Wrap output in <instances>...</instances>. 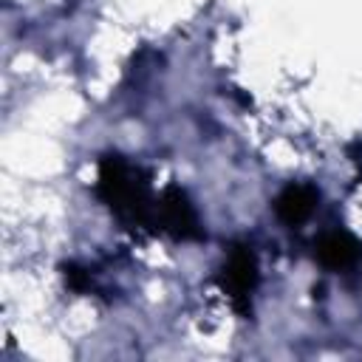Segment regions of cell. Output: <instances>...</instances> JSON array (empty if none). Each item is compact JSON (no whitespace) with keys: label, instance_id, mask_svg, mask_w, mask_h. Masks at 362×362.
Segmentation results:
<instances>
[{"label":"cell","instance_id":"cell-1","mask_svg":"<svg viewBox=\"0 0 362 362\" xmlns=\"http://www.w3.org/2000/svg\"><path fill=\"white\" fill-rule=\"evenodd\" d=\"M223 272H226V274H223V291H226L232 300L246 297V294L252 291L257 272H255V257H252L249 252H243V249L235 252V255L229 257V263H226Z\"/></svg>","mask_w":362,"mask_h":362},{"label":"cell","instance_id":"cell-2","mask_svg":"<svg viewBox=\"0 0 362 362\" xmlns=\"http://www.w3.org/2000/svg\"><path fill=\"white\" fill-rule=\"evenodd\" d=\"M314 201H317V192L311 187H288L277 198V215L286 223H300V221H305L311 215Z\"/></svg>","mask_w":362,"mask_h":362},{"label":"cell","instance_id":"cell-3","mask_svg":"<svg viewBox=\"0 0 362 362\" xmlns=\"http://www.w3.org/2000/svg\"><path fill=\"white\" fill-rule=\"evenodd\" d=\"M320 257L328 266H345V263H351L356 257V246L345 235H328L320 243Z\"/></svg>","mask_w":362,"mask_h":362}]
</instances>
